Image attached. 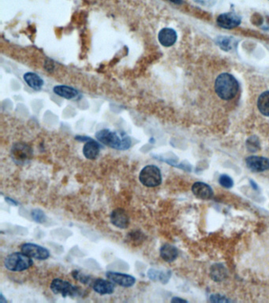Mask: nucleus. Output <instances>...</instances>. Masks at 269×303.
<instances>
[{
	"label": "nucleus",
	"instance_id": "nucleus-1",
	"mask_svg": "<svg viewBox=\"0 0 269 303\" xmlns=\"http://www.w3.org/2000/svg\"><path fill=\"white\" fill-rule=\"evenodd\" d=\"M239 90V82L235 76L223 73L216 78L215 91L218 97L223 101H231L236 97Z\"/></svg>",
	"mask_w": 269,
	"mask_h": 303
},
{
	"label": "nucleus",
	"instance_id": "nucleus-2",
	"mask_svg": "<svg viewBox=\"0 0 269 303\" xmlns=\"http://www.w3.org/2000/svg\"><path fill=\"white\" fill-rule=\"evenodd\" d=\"M95 137L103 145L117 150H126L131 146L130 137L125 135L121 136L116 132L111 131L108 129L99 130L95 134Z\"/></svg>",
	"mask_w": 269,
	"mask_h": 303
},
{
	"label": "nucleus",
	"instance_id": "nucleus-3",
	"mask_svg": "<svg viewBox=\"0 0 269 303\" xmlns=\"http://www.w3.org/2000/svg\"><path fill=\"white\" fill-rule=\"evenodd\" d=\"M33 261L27 254L15 252L8 255L4 260V265L8 270L12 272H22L32 267Z\"/></svg>",
	"mask_w": 269,
	"mask_h": 303
},
{
	"label": "nucleus",
	"instance_id": "nucleus-4",
	"mask_svg": "<svg viewBox=\"0 0 269 303\" xmlns=\"http://www.w3.org/2000/svg\"><path fill=\"white\" fill-rule=\"evenodd\" d=\"M139 180L145 187H158L162 183L161 169L155 165L145 166L140 172Z\"/></svg>",
	"mask_w": 269,
	"mask_h": 303
},
{
	"label": "nucleus",
	"instance_id": "nucleus-5",
	"mask_svg": "<svg viewBox=\"0 0 269 303\" xmlns=\"http://www.w3.org/2000/svg\"><path fill=\"white\" fill-rule=\"evenodd\" d=\"M10 154L13 162L18 165H24L33 158V149L27 144L17 142L12 146Z\"/></svg>",
	"mask_w": 269,
	"mask_h": 303
},
{
	"label": "nucleus",
	"instance_id": "nucleus-6",
	"mask_svg": "<svg viewBox=\"0 0 269 303\" xmlns=\"http://www.w3.org/2000/svg\"><path fill=\"white\" fill-rule=\"evenodd\" d=\"M51 290L56 295H61L63 297H75L79 296L81 294L80 288L79 287L74 286L70 282L63 281L60 279H55L50 285Z\"/></svg>",
	"mask_w": 269,
	"mask_h": 303
},
{
	"label": "nucleus",
	"instance_id": "nucleus-7",
	"mask_svg": "<svg viewBox=\"0 0 269 303\" xmlns=\"http://www.w3.org/2000/svg\"><path fill=\"white\" fill-rule=\"evenodd\" d=\"M21 252L29 256L30 258L34 259L43 260L48 259L50 257V253L46 248L39 246L34 243H25L21 247Z\"/></svg>",
	"mask_w": 269,
	"mask_h": 303
},
{
	"label": "nucleus",
	"instance_id": "nucleus-8",
	"mask_svg": "<svg viewBox=\"0 0 269 303\" xmlns=\"http://www.w3.org/2000/svg\"><path fill=\"white\" fill-rule=\"evenodd\" d=\"M216 22L223 29H232L240 25L242 17L234 12H227L218 16Z\"/></svg>",
	"mask_w": 269,
	"mask_h": 303
},
{
	"label": "nucleus",
	"instance_id": "nucleus-9",
	"mask_svg": "<svg viewBox=\"0 0 269 303\" xmlns=\"http://www.w3.org/2000/svg\"><path fill=\"white\" fill-rule=\"evenodd\" d=\"M106 277L109 281H112L114 284H118L124 288H130L134 286L136 283L135 277H132L130 275L124 274V273H115V272H107Z\"/></svg>",
	"mask_w": 269,
	"mask_h": 303
},
{
	"label": "nucleus",
	"instance_id": "nucleus-10",
	"mask_svg": "<svg viewBox=\"0 0 269 303\" xmlns=\"http://www.w3.org/2000/svg\"><path fill=\"white\" fill-rule=\"evenodd\" d=\"M111 222L118 228L126 229L130 225V217L123 208H115L111 212Z\"/></svg>",
	"mask_w": 269,
	"mask_h": 303
},
{
	"label": "nucleus",
	"instance_id": "nucleus-11",
	"mask_svg": "<svg viewBox=\"0 0 269 303\" xmlns=\"http://www.w3.org/2000/svg\"><path fill=\"white\" fill-rule=\"evenodd\" d=\"M246 163L248 168L253 172H265L269 169V159L266 157L252 156L247 157Z\"/></svg>",
	"mask_w": 269,
	"mask_h": 303
},
{
	"label": "nucleus",
	"instance_id": "nucleus-12",
	"mask_svg": "<svg viewBox=\"0 0 269 303\" xmlns=\"http://www.w3.org/2000/svg\"><path fill=\"white\" fill-rule=\"evenodd\" d=\"M91 286L94 292L101 296L111 295L115 290V285L112 281H106L103 279H95L91 284Z\"/></svg>",
	"mask_w": 269,
	"mask_h": 303
},
{
	"label": "nucleus",
	"instance_id": "nucleus-13",
	"mask_svg": "<svg viewBox=\"0 0 269 303\" xmlns=\"http://www.w3.org/2000/svg\"><path fill=\"white\" fill-rule=\"evenodd\" d=\"M178 40V34L172 28H164L159 32L158 40L164 47H172Z\"/></svg>",
	"mask_w": 269,
	"mask_h": 303
},
{
	"label": "nucleus",
	"instance_id": "nucleus-14",
	"mask_svg": "<svg viewBox=\"0 0 269 303\" xmlns=\"http://www.w3.org/2000/svg\"><path fill=\"white\" fill-rule=\"evenodd\" d=\"M192 191L195 196L203 200H209L213 197V191L210 186L201 182L195 183L192 187Z\"/></svg>",
	"mask_w": 269,
	"mask_h": 303
},
{
	"label": "nucleus",
	"instance_id": "nucleus-15",
	"mask_svg": "<svg viewBox=\"0 0 269 303\" xmlns=\"http://www.w3.org/2000/svg\"><path fill=\"white\" fill-rule=\"evenodd\" d=\"M215 42L224 52L234 51L238 47V40L233 36H219L216 37Z\"/></svg>",
	"mask_w": 269,
	"mask_h": 303
},
{
	"label": "nucleus",
	"instance_id": "nucleus-16",
	"mask_svg": "<svg viewBox=\"0 0 269 303\" xmlns=\"http://www.w3.org/2000/svg\"><path fill=\"white\" fill-rule=\"evenodd\" d=\"M99 150H100V147H99V143L91 138L86 142V145L83 147L82 152L86 158L89 159V160H95L99 155Z\"/></svg>",
	"mask_w": 269,
	"mask_h": 303
},
{
	"label": "nucleus",
	"instance_id": "nucleus-17",
	"mask_svg": "<svg viewBox=\"0 0 269 303\" xmlns=\"http://www.w3.org/2000/svg\"><path fill=\"white\" fill-rule=\"evenodd\" d=\"M161 257L164 261L167 262H172L174 261L179 256V251L176 246L170 244H165L161 247Z\"/></svg>",
	"mask_w": 269,
	"mask_h": 303
},
{
	"label": "nucleus",
	"instance_id": "nucleus-18",
	"mask_svg": "<svg viewBox=\"0 0 269 303\" xmlns=\"http://www.w3.org/2000/svg\"><path fill=\"white\" fill-rule=\"evenodd\" d=\"M53 91L56 95L60 98H65L67 100L74 99L76 98L79 92L75 89L67 86H57L53 89Z\"/></svg>",
	"mask_w": 269,
	"mask_h": 303
},
{
	"label": "nucleus",
	"instance_id": "nucleus-19",
	"mask_svg": "<svg viewBox=\"0 0 269 303\" xmlns=\"http://www.w3.org/2000/svg\"><path fill=\"white\" fill-rule=\"evenodd\" d=\"M24 80L26 84L35 90H39L42 88L44 86V81L35 73L28 72L24 75Z\"/></svg>",
	"mask_w": 269,
	"mask_h": 303
},
{
	"label": "nucleus",
	"instance_id": "nucleus-20",
	"mask_svg": "<svg viewBox=\"0 0 269 303\" xmlns=\"http://www.w3.org/2000/svg\"><path fill=\"white\" fill-rule=\"evenodd\" d=\"M172 273L168 271L167 273L161 272V271L156 270L154 269H149L148 272V277L150 280L154 281H160L162 284H165L170 280Z\"/></svg>",
	"mask_w": 269,
	"mask_h": 303
},
{
	"label": "nucleus",
	"instance_id": "nucleus-21",
	"mask_svg": "<svg viewBox=\"0 0 269 303\" xmlns=\"http://www.w3.org/2000/svg\"><path fill=\"white\" fill-rule=\"evenodd\" d=\"M227 271L224 266L220 264L213 265L211 268V277L216 282H221L227 278Z\"/></svg>",
	"mask_w": 269,
	"mask_h": 303
},
{
	"label": "nucleus",
	"instance_id": "nucleus-22",
	"mask_svg": "<svg viewBox=\"0 0 269 303\" xmlns=\"http://www.w3.org/2000/svg\"><path fill=\"white\" fill-rule=\"evenodd\" d=\"M258 108L261 114L269 117V91H266L260 95L258 100Z\"/></svg>",
	"mask_w": 269,
	"mask_h": 303
},
{
	"label": "nucleus",
	"instance_id": "nucleus-23",
	"mask_svg": "<svg viewBox=\"0 0 269 303\" xmlns=\"http://www.w3.org/2000/svg\"><path fill=\"white\" fill-rule=\"evenodd\" d=\"M246 148L250 153H255L260 149V141L256 136L249 137L246 141Z\"/></svg>",
	"mask_w": 269,
	"mask_h": 303
},
{
	"label": "nucleus",
	"instance_id": "nucleus-24",
	"mask_svg": "<svg viewBox=\"0 0 269 303\" xmlns=\"http://www.w3.org/2000/svg\"><path fill=\"white\" fill-rule=\"evenodd\" d=\"M72 276L75 280L79 281V282L82 283V284H90V285H91L92 281H93V279L91 278V277H89V276H86V275L82 274V273H81L78 270L73 271Z\"/></svg>",
	"mask_w": 269,
	"mask_h": 303
},
{
	"label": "nucleus",
	"instance_id": "nucleus-25",
	"mask_svg": "<svg viewBox=\"0 0 269 303\" xmlns=\"http://www.w3.org/2000/svg\"><path fill=\"white\" fill-rule=\"evenodd\" d=\"M31 216L36 223H44L46 220V215L40 208H35L31 212Z\"/></svg>",
	"mask_w": 269,
	"mask_h": 303
},
{
	"label": "nucleus",
	"instance_id": "nucleus-26",
	"mask_svg": "<svg viewBox=\"0 0 269 303\" xmlns=\"http://www.w3.org/2000/svg\"><path fill=\"white\" fill-rule=\"evenodd\" d=\"M219 183L222 187L227 188V189H230L234 186L233 180L227 175H223V176H220V179H219Z\"/></svg>",
	"mask_w": 269,
	"mask_h": 303
},
{
	"label": "nucleus",
	"instance_id": "nucleus-27",
	"mask_svg": "<svg viewBox=\"0 0 269 303\" xmlns=\"http://www.w3.org/2000/svg\"><path fill=\"white\" fill-rule=\"evenodd\" d=\"M193 1L200 6L211 7L217 2L218 0H193Z\"/></svg>",
	"mask_w": 269,
	"mask_h": 303
},
{
	"label": "nucleus",
	"instance_id": "nucleus-28",
	"mask_svg": "<svg viewBox=\"0 0 269 303\" xmlns=\"http://www.w3.org/2000/svg\"><path fill=\"white\" fill-rule=\"evenodd\" d=\"M210 301L213 303H229L231 300H227L225 297L220 296V295H213L211 296Z\"/></svg>",
	"mask_w": 269,
	"mask_h": 303
},
{
	"label": "nucleus",
	"instance_id": "nucleus-29",
	"mask_svg": "<svg viewBox=\"0 0 269 303\" xmlns=\"http://www.w3.org/2000/svg\"><path fill=\"white\" fill-rule=\"evenodd\" d=\"M5 200H6V202H7L8 204H10V205H18V202H16V201L13 200V199H10V198H6V199H5Z\"/></svg>",
	"mask_w": 269,
	"mask_h": 303
},
{
	"label": "nucleus",
	"instance_id": "nucleus-30",
	"mask_svg": "<svg viewBox=\"0 0 269 303\" xmlns=\"http://www.w3.org/2000/svg\"><path fill=\"white\" fill-rule=\"evenodd\" d=\"M172 303H187L186 300H181L179 298L175 297L172 300Z\"/></svg>",
	"mask_w": 269,
	"mask_h": 303
},
{
	"label": "nucleus",
	"instance_id": "nucleus-31",
	"mask_svg": "<svg viewBox=\"0 0 269 303\" xmlns=\"http://www.w3.org/2000/svg\"><path fill=\"white\" fill-rule=\"evenodd\" d=\"M171 2H173L175 4H178V5H180V4H182L183 1L182 0H169Z\"/></svg>",
	"mask_w": 269,
	"mask_h": 303
},
{
	"label": "nucleus",
	"instance_id": "nucleus-32",
	"mask_svg": "<svg viewBox=\"0 0 269 303\" xmlns=\"http://www.w3.org/2000/svg\"><path fill=\"white\" fill-rule=\"evenodd\" d=\"M0 303H6V300L4 299V296H2V294L0 295Z\"/></svg>",
	"mask_w": 269,
	"mask_h": 303
}]
</instances>
